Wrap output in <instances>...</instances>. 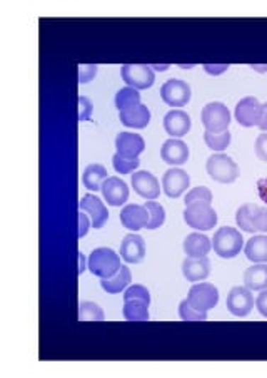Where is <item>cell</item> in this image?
Returning a JSON list of instances; mask_svg holds the SVG:
<instances>
[{
  "instance_id": "6da1fadb",
  "label": "cell",
  "mask_w": 267,
  "mask_h": 378,
  "mask_svg": "<svg viewBox=\"0 0 267 378\" xmlns=\"http://www.w3.org/2000/svg\"><path fill=\"white\" fill-rule=\"evenodd\" d=\"M120 256L110 248H97L89 256L87 268L93 277L101 279L112 278L120 269Z\"/></svg>"
},
{
  "instance_id": "7a4b0ae2",
  "label": "cell",
  "mask_w": 267,
  "mask_h": 378,
  "mask_svg": "<svg viewBox=\"0 0 267 378\" xmlns=\"http://www.w3.org/2000/svg\"><path fill=\"white\" fill-rule=\"evenodd\" d=\"M242 245H244V238H242L241 231L231 226L219 228L212 240L214 251L224 260L236 258L241 253Z\"/></svg>"
},
{
  "instance_id": "3957f363",
  "label": "cell",
  "mask_w": 267,
  "mask_h": 378,
  "mask_svg": "<svg viewBox=\"0 0 267 378\" xmlns=\"http://www.w3.org/2000/svg\"><path fill=\"white\" fill-rule=\"evenodd\" d=\"M236 223L246 233H267V208L259 204H242L236 211Z\"/></svg>"
},
{
  "instance_id": "277c9868",
  "label": "cell",
  "mask_w": 267,
  "mask_h": 378,
  "mask_svg": "<svg viewBox=\"0 0 267 378\" xmlns=\"http://www.w3.org/2000/svg\"><path fill=\"white\" fill-rule=\"evenodd\" d=\"M205 169H208V174L212 177L214 181L222 184H231L239 177L237 162L224 152L212 154L208 160Z\"/></svg>"
},
{
  "instance_id": "5b68a950",
  "label": "cell",
  "mask_w": 267,
  "mask_h": 378,
  "mask_svg": "<svg viewBox=\"0 0 267 378\" xmlns=\"http://www.w3.org/2000/svg\"><path fill=\"white\" fill-rule=\"evenodd\" d=\"M184 221L192 230L209 231L217 225V213L208 203H192L184 209Z\"/></svg>"
},
{
  "instance_id": "8992f818",
  "label": "cell",
  "mask_w": 267,
  "mask_h": 378,
  "mask_svg": "<svg viewBox=\"0 0 267 378\" xmlns=\"http://www.w3.org/2000/svg\"><path fill=\"white\" fill-rule=\"evenodd\" d=\"M203 124L205 130L209 133H224L229 130L231 124V113H229L227 106L222 102H209L203 109Z\"/></svg>"
},
{
  "instance_id": "52a82bcc",
  "label": "cell",
  "mask_w": 267,
  "mask_h": 378,
  "mask_svg": "<svg viewBox=\"0 0 267 378\" xmlns=\"http://www.w3.org/2000/svg\"><path fill=\"white\" fill-rule=\"evenodd\" d=\"M187 301L191 303L195 310L208 313L209 310L217 306L219 303V290L210 283H195L192 284Z\"/></svg>"
},
{
  "instance_id": "ba28073f",
  "label": "cell",
  "mask_w": 267,
  "mask_h": 378,
  "mask_svg": "<svg viewBox=\"0 0 267 378\" xmlns=\"http://www.w3.org/2000/svg\"><path fill=\"white\" fill-rule=\"evenodd\" d=\"M120 74H123L124 82L129 87L137 89V91L152 87L156 82V76H154L151 65L145 64H125L120 69Z\"/></svg>"
},
{
  "instance_id": "9c48e42d",
  "label": "cell",
  "mask_w": 267,
  "mask_h": 378,
  "mask_svg": "<svg viewBox=\"0 0 267 378\" xmlns=\"http://www.w3.org/2000/svg\"><path fill=\"white\" fill-rule=\"evenodd\" d=\"M192 91L191 86L181 79H169L164 82L161 89V97L167 106L171 107H184L191 101Z\"/></svg>"
},
{
  "instance_id": "30bf717a",
  "label": "cell",
  "mask_w": 267,
  "mask_h": 378,
  "mask_svg": "<svg viewBox=\"0 0 267 378\" xmlns=\"http://www.w3.org/2000/svg\"><path fill=\"white\" fill-rule=\"evenodd\" d=\"M264 109L266 104H261L259 99L252 96L244 97L236 106V121L244 128H254V126H259Z\"/></svg>"
},
{
  "instance_id": "8fae6325",
  "label": "cell",
  "mask_w": 267,
  "mask_h": 378,
  "mask_svg": "<svg viewBox=\"0 0 267 378\" xmlns=\"http://www.w3.org/2000/svg\"><path fill=\"white\" fill-rule=\"evenodd\" d=\"M226 306L234 316H241V318H244V316L251 313L252 308H254V296H252V291L246 287H234L227 295Z\"/></svg>"
},
{
  "instance_id": "7c38bea8",
  "label": "cell",
  "mask_w": 267,
  "mask_h": 378,
  "mask_svg": "<svg viewBox=\"0 0 267 378\" xmlns=\"http://www.w3.org/2000/svg\"><path fill=\"white\" fill-rule=\"evenodd\" d=\"M79 211H84L91 218L93 230H101L106 226L107 219H109V211H107L106 204L102 203L101 198L93 194L82 196V199L79 201Z\"/></svg>"
},
{
  "instance_id": "4fadbf2b",
  "label": "cell",
  "mask_w": 267,
  "mask_h": 378,
  "mask_svg": "<svg viewBox=\"0 0 267 378\" xmlns=\"http://www.w3.org/2000/svg\"><path fill=\"white\" fill-rule=\"evenodd\" d=\"M191 186V177L184 169L179 167H172L164 172L162 176V189L169 198H179L189 189Z\"/></svg>"
},
{
  "instance_id": "5bb4252c",
  "label": "cell",
  "mask_w": 267,
  "mask_h": 378,
  "mask_svg": "<svg viewBox=\"0 0 267 378\" xmlns=\"http://www.w3.org/2000/svg\"><path fill=\"white\" fill-rule=\"evenodd\" d=\"M130 184L135 193H137L140 198L145 199H154L159 198L161 194V184H159L157 177L149 171H137L132 174V179H130Z\"/></svg>"
},
{
  "instance_id": "9a60e30c",
  "label": "cell",
  "mask_w": 267,
  "mask_h": 378,
  "mask_svg": "<svg viewBox=\"0 0 267 378\" xmlns=\"http://www.w3.org/2000/svg\"><path fill=\"white\" fill-rule=\"evenodd\" d=\"M189 146L182 141V139L171 138L162 144L161 149V157L164 162L171 166H182L189 161Z\"/></svg>"
},
{
  "instance_id": "2e32d148",
  "label": "cell",
  "mask_w": 267,
  "mask_h": 378,
  "mask_svg": "<svg viewBox=\"0 0 267 378\" xmlns=\"http://www.w3.org/2000/svg\"><path fill=\"white\" fill-rule=\"evenodd\" d=\"M101 191L107 204H110V206H123L129 199V186L120 177H107Z\"/></svg>"
},
{
  "instance_id": "e0dca14e",
  "label": "cell",
  "mask_w": 267,
  "mask_h": 378,
  "mask_svg": "<svg viewBox=\"0 0 267 378\" xmlns=\"http://www.w3.org/2000/svg\"><path fill=\"white\" fill-rule=\"evenodd\" d=\"M120 258L127 263L137 265L142 263L145 258V243L144 238L135 235V233H130L120 243Z\"/></svg>"
},
{
  "instance_id": "ac0fdd59",
  "label": "cell",
  "mask_w": 267,
  "mask_h": 378,
  "mask_svg": "<svg viewBox=\"0 0 267 378\" xmlns=\"http://www.w3.org/2000/svg\"><path fill=\"white\" fill-rule=\"evenodd\" d=\"M191 126H192L191 116L181 109L169 111L166 118H164V129H166L169 136L176 139L186 136V134L191 130Z\"/></svg>"
},
{
  "instance_id": "d6986e66",
  "label": "cell",
  "mask_w": 267,
  "mask_h": 378,
  "mask_svg": "<svg viewBox=\"0 0 267 378\" xmlns=\"http://www.w3.org/2000/svg\"><path fill=\"white\" fill-rule=\"evenodd\" d=\"M182 274L189 283H199L204 282L210 274V261L208 256H200V258H187L182 263Z\"/></svg>"
},
{
  "instance_id": "ffe728a7",
  "label": "cell",
  "mask_w": 267,
  "mask_h": 378,
  "mask_svg": "<svg viewBox=\"0 0 267 378\" xmlns=\"http://www.w3.org/2000/svg\"><path fill=\"white\" fill-rule=\"evenodd\" d=\"M120 223L124 228H127L130 231L144 230L149 223V211L145 206H139V204H127L120 211Z\"/></svg>"
},
{
  "instance_id": "44dd1931",
  "label": "cell",
  "mask_w": 267,
  "mask_h": 378,
  "mask_svg": "<svg viewBox=\"0 0 267 378\" xmlns=\"http://www.w3.org/2000/svg\"><path fill=\"white\" fill-rule=\"evenodd\" d=\"M117 154L124 157H139L144 152L145 143L142 136L134 133H119L115 138Z\"/></svg>"
},
{
  "instance_id": "7402d4cb",
  "label": "cell",
  "mask_w": 267,
  "mask_h": 378,
  "mask_svg": "<svg viewBox=\"0 0 267 378\" xmlns=\"http://www.w3.org/2000/svg\"><path fill=\"white\" fill-rule=\"evenodd\" d=\"M119 119L120 123L127 126V128L144 129L147 128L149 123H151V111H149L147 106L139 104L135 107H130L127 111L119 113Z\"/></svg>"
},
{
  "instance_id": "603a6c76",
  "label": "cell",
  "mask_w": 267,
  "mask_h": 378,
  "mask_svg": "<svg viewBox=\"0 0 267 378\" xmlns=\"http://www.w3.org/2000/svg\"><path fill=\"white\" fill-rule=\"evenodd\" d=\"M184 253L189 256V258H200V256H208L209 251L212 250V243L205 235H200V233H191L189 236L184 240Z\"/></svg>"
},
{
  "instance_id": "cb8c5ba5",
  "label": "cell",
  "mask_w": 267,
  "mask_h": 378,
  "mask_svg": "<svg viewBox=\"0 0 267 378\" xmlns=\"http://www.w3.org/2000/svg\"><path fill=\"white\" fill-rule=\"evenodd\" d=\"M244 287L251 291H262L267 288V265L256 263L254 266L246 269L244 273Z\"/></svg>"
},
{
  "instance_id": "d4e9b609",
  "label": "cell",
  "mask_w": 267,
  "mask_h": 378,
  "mask_svg": "<svg viewBox=\"0 0 267 378\" xmlns=\"http://www.w3.org/2000/svg\"><path fill=\"white\" fill-rule=\"evenodd\" d=\"M130 282H132V274H130V269L127 268V266L123 265L120 266L119 272L114 274V277L101 279V287L104 291L115 295V293L124 291L125 288L129 287Z\"/></svg>"
},
{
  "instance_id": "484cf974",
  "label": "cell",
  "mask_w": 267,
  "mask_h": 378,
  "mask_svg": "<svg viewBox=\"0 0 267 378\" xmlns=\"http://www.w3.org/2000/svg\"><path fill=\"white\" fill-rule=\"evenodd\" d=\"M109 177L107 174V169L102 165H89L86 169H84V174H82V183L84 186L89 191H101L102 189V184H104V181Z\"/></svg>"
},
{
  "instance_id": "4316f807",
  "label": "cell",
  "mask_w": 267,
  "mask_h": 378,
  "mask_svg": "<svg viewBox=\"0 0 267 378\" xmlns=\"http://www.w3.org/2000/svg\"><path fill=\"white\" fill-rule=\"evenodd\" d=\"M246 258L252 263H267V236L257 235L247 241L244 248Z\"/></svg>"
},
{
  "instance_id": "83f0119b",
  "label": "cell",
  "mask_w": 267,
  "mask_h": 378,
  "mask_svg": "<svg viewBox=\"0 0 267 378\" xmlns=\"http://www.w3.org/2000/svg\"><path fill=\"white\" fill-rule=\"evenodd\" d=\"M124 318L129 321H147L149 320V303L144 300H125L124 301Z\"/></svg>"
},
{
  "instance_id": "f1b7e54d",
  "label": "cell",
  "mask_w": 267,
  "mask_h": 378,
  "mask_svg": "<svg viewBox=\"0 0 267 378\" xmlns=\"http://www.w3.org/2000/svg\"><path fill=\"white\" fill-rule=\"evenodd\" d=\"M139 104H142V102H140V94L137 89L127 86L120 89V91L115 94V107L119 109V113H123V111H127L130 107H135Z\"/></svg>"
},
{
  "instance_id": "f546056e",
  "label": "cell",
  "mask_w": 267,
  "mask_h": 378,
  "mask_svg": "<svg viewBox=\"0 0 267 378\" xmlns=\"http://www.w3.org/2000/svg\"><path fill=\"white\" fill-rule=\"evenodd\" d=\"M144 206L147 208L149 211V223L147 226H145V230H157V228H161L164 223H166V209H164L161 203L149 199Z\"/></svg>"
},
{
  "instance_id": "4dcf8cb0",
  "label": "cell",
  "mask_w": 267,
  "mask_h": 378,
  "mask_svg": "<svg viewBox=\"0 0 267 378\" xmlns=\"http://www.w3.org/2000/svg\"><path fill=\"white\" fill-rule=\"evenodd\" d=\"M204 141L208 144L209 149H214V151H224V149H227L229 144H231L232 136L229 130H224V133H217V134L205 130Z\"/></svg>"
},
{
  "instance_id": "1f68e13d",
  "label": "cell",
  "mask_w": 267,
  "mask_h": 378,
  "mask_svg": "<svg viewBox=\"0 0 267 378\" xmlns=\"http://www.w3.org/2000/svg\"><path fill=\"white\" fill-rule=\"evenodd\" d=\"M79 320L81 321H102L104 320V311L97 303L82 301L79 305Z\"/></svg>"
},
{
  "instance_id": "d6a6232c",
  "label": "cell",
  "mask_w": 267,
  "mask_h": 378,
  "mask_svg": "<svg viewBox=\"0 0 267 378\" xmlns=\"http://www.w3.org/2000/svg\"><path fill=\"white\" fill-rule=\"evenodd\" d=\"M112 165H114V169L119 172V174H130L140 166L139 157H124L120 154H115L112 157Z\"/></svg>"
},
{
  "instance_id": "836d02e7",
  "label": "cell",
  "mask_w": 267,
  "mask_h": 378,
  "mask_svg": "<svg viewBox=\"0 0 267 378\" xmlns=\"http://www.w3.org/2000/svg\"><path fill=\"white\" fill-rule=\"evenodd\" d=\"M179 316H181V320H184V321H205L208 320V313L195 310V308L192 306L187 300L181 301Z\"/></svg>"
},
{
  "instance_id": "e575fe53",
  "label": "cell",
  "mask_w": 267,
  "mask_h": 378,
  "mask_svg": "<svg viewBox=\"0 0 267 378\" xmlns=\"http://www.w3.org/2000/svg\"><path fill=\"white\" fill-rule=\"evenodd\" d=\"M192 203H208V204H210V203H212V193H210V189L205 188V186H199V188L191 189L189 193H187V196H186V206H187V204H192Z\"/></svg>"
},
{
  "instance_id": "d590c367",
  "label": "cell",
  "mask_w": 267,
  "mask_h": 378,
  "mask_svg": "<svg viewBox=\"0 0 267 378\" xmlns=\"http://www.w3.org/2000/svg\"><path fill=\"white\" fill-rule=\"evenodd\" d=\"M132 298H135V300H144L151 305V293H149L147 288L142 287V284H132V287H129L127 290H125L124 301L132 300Z\"/></svg>"
},
{
  "instance_id": "8d00e7d4",
  "label": "cell",
  "mask_w": 267,
  "mask_h": 378,
  "mask_svg": "<svg viewBox=\"0 0 267 378\" xmlns=\"http://www.w3.org/2000/svg\"><path fill=\"white\" fill-rule=\"evenodd\" d=\"M97 71H99V65H96V64L79 65V84L91 82L92 79L97 76Z\"/></svg>"
},
{
  "instance_id": "74e56055",
  "label": "cell",
  "mask_w": 267,
  "mask_h": 378,
  "mask_svg": "<svg viewBox=\"0 0 267 378\" xmlns=\"http://www.w3.org/2000/svg\"><path fill=\"white\" fill-rule=\"evenodd\" d=\"M77 106H79V123H84V121H89V119H91L92 111H93L92 102L89 101L87 97L79 96Z\"/></svg>"
},
{
  "instance_id": "f35d334b",
  "label": "cell",
  "mask_w": 267,
  "mask_h": 378,
  "mask_svg": "<svg viewBox=\"0 0 267 378\" xmlns=\"http://www.w3.org/2000/svg\"><path fill=\"white\" fill-rule=\"evenodd\" d=\"M254 151H256V156L259 157L261 161L267 162V133H262L257 136L256 143H254Z\"/></svg>"
},
{
  "instance_id": "ab89813d",
  "label": "cell",
  "mask_w": 267,
  "mask_h": 378,
  "mask_svg": "<svg viewBox=\"0 0 267 378\" xmlns=\"http://www.w3.org/2000/svg\"><path fill=\"white\" fill-rule=\"evenodd\" d=\"M91 226H92V221H91V218H89V214L84 211H79V233H77L79 240L87 235L89 228Z\"/></svg>"
},
{
  "instance_id": "60d3db41",
  "label": "cell",
  "mask_w": 267,
  "mask_h": 378,
  "mask_svg": "<svg viewBox=\"0 0 267 378\" xmlns=\"http://www.w3.org/2000/svg\"><path fill=\"white\" fill-rule=\"evenodd\" d=\"M204 71L210 74V76H221L229 69V64H204Z\"/></svg>"
},
{
  "instance_id": "b9f144b4",
  "label": "cell",
  "mask_w": 267,
  "mask_h": 378,
  "mask_svg": "<svg viewBox=\"0 0 267 378\" xmlns=\"http://www.w3.org/2000/svg\"><path fill=\"white\" fill-rule=\"evenodd\" d=\"M256 308L262 316L267 318V288L259 293V296L256 298Z\"/></svg>"
},
{
  "instance_id": "7bdbcfd3",
  "label": "cell",
  "mask_w": 267,
  "mask_h": 378,
  "mask_svg": "<svg viewBox=\"0 0 267 378\" xmlns=\"http://www.w3.org/2000/svg\"><path fill=\"white\" fill-rule=\"evenodd\" d=\"M79 277L86 272V266H87V261H86V256H84L82 251H79Z\"/></svg>"
},
{
  "instance_id": "ee69618b",
  "label": "cell",
  "mask_w": 267,
  "mask_h": 378,
  "mask_svg": "<svg viewBox=\"0 0 267 378\" xmlns=\"http://www.w3.org/2000/svg\"><path fill=\"white\" fill-rule=\"evenodd\" d=\"M257 128H259L261 130H264V133H267V106H266L264 113H262L261 123H259V126H257Z\"/></svg>"
},
{
  "instance_id": "f6af8a7d",
  "label": "cell",
  "mask_w": 267,
  "mask_h": 378,
  "mask_svg": "<svg viewBox=\"0 0 267 378\" xmlns=\"http://www.w3.org/2000/svg\"><path fill=\"white\" fill-rule=\"evenodd\" d=\"M251 69H254L257 72H266L267 71V65H257V64H251Z\"/></svg>"
},
{
  "instance_id": "bcb514c9",
  "label": "cell",
  "mask_w": 267,
  "mask_h": 378,
  "mask_svg": "<svg viewBox=\"0 0 267 378\" xmlns=\"http://www.w3.org/2000/svg\"><path fill=\"white\" fill-rule=\"evenodd\" d=\"M151 69H156V71H167V69H169V64H162V65H159V64H154V65H151Z\"/></svg>"
},
{
  "instance_id": "7dc6e473",
  "label": "cell",
  "mask_w": 267,
  "mask_h": 378,
  "mask_svg": "<svg viewBox=\"0 0 267 378\" xmlns=\"http://www.w3.org/2000/svg\"><path fill=\"white\" fill-rule=\"evenodd\" d=\"M266 106H267V104H266Z\"/></svg>"
}]
</instances>
